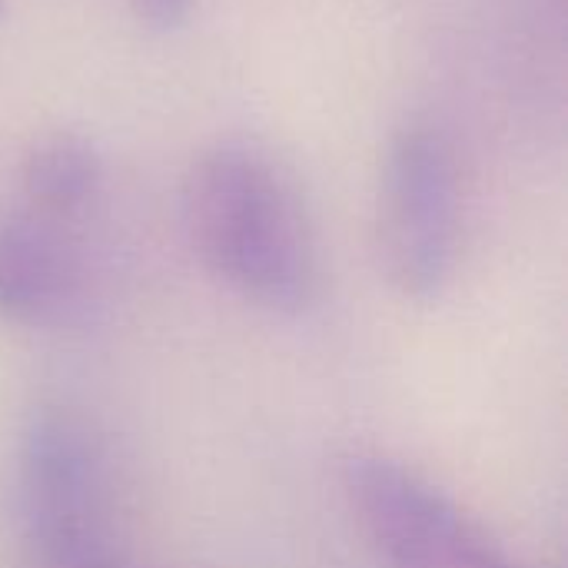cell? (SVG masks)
Wrapping results in <instances>:
<instances>
[{
  "label": "cell",
  "instance_id": "3957f363",
  "mask_svg": "<svg viewBox=\"0 0 568 568\" xmlns=\"http://www.w3.org/2000/svg\"><path fill=\"white\" fill-rule=\"evenodd\" d=\"M103 449L67 413H43L23 436L17 499L30 546L53 568H103L110 559V493Z\"/></svg>",
  "mask_w": 568,
  "mask_h": 568
},
{
  "label": "cell",
  "instance_id": "277c9868",
  "mask_svg": "<svg viewBox=\"0 0 568 568\" xmlns=\"http://www.w3.org/2000/svg\"><path fill=\"white\" fill-rule=\"evenodd\" d=\"M346 493L389 568H516L443 489L389 456H356Z\"/></svg>",
  "mask_w": 568,
  "mask_h": 568
},
{
  "label": "cell",
  "instance_id": "8992f818",
  "mask_svg": "<svg viewBox=\"0 0 568 568\" xmlns=\"http://www.w3.org/2000/svg\"><path fill=\"white\" fill-rule=\"evenodd\" d=\"M23 190L43 213L70 216L80 213L103 176L93 143L80 133H50L23 156Z\"/></svg>",
  "mask_w": 568,
  "mask_h": 568
},
{
  "label": "cell",
  "instance_id": "7a4b0ae2",
  "mask_svg": "<svg viewBox=\"0 0 568 568\" xmlns=\"http://www.w3.org/2000/svg\"><path fill=\"white\" fill-rule=\"evenodd\" d=\"M459 166L449 136L423 120L386 146L376 203V243L389 283L409 300L443 293L459 256Z\"/></svg>",
  "mask_w": 568,
  "mask_h": 568
},
{
  "label": "cell",
  "instance_id": "5b68a950",
  "mask_svg": "<svg viewBox=\"0 0 568 568\" xmlns=\"http://www.w3.org/2000/svg\"><path fill=\"white\" fill-rule=\"evenodd\" d=\"M83 296L77 253L30 213H0V320L13 326H60Z\"/></svg>",
  "mask_w": 568,
  "mask_h": 568
},
{
  "label": "cell",
  "instance_id": "6da1fadb",
  "mask_svg": "<svg viewBox=\"0 0 568 568\" xmlns=\"http://www.w3.org/2000/svg\"><path fill=\"white\" fill-rule=\"evenodd\" d=\"M183 226L203 266L243 300L296 313L320 283L316 240L290 173L263 150L220 143L183 180Z\"/></svg>",
  "mask_w": 568,
  "mask_h": 568
},
{
  "label": "cell",
  "instance_id": "52a82bcc",
  "mask_svg": "<svg viewBox=\"0 0 568 568\" xmlns=\"http://www.w3.org/2000/svg\"><path fill=\"white\" fill-rule=\"evenodd\" d=\"M140 23L153 30H176L190 20L196 0H126Z\"/></svg>",
  "mask_w": 568,
  "mask_h": 568
}]
</instances>
